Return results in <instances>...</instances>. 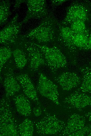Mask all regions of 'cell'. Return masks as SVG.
I'll return each instance as SVG.
<instances>
[{"label": "cell", "instance_id": "6da1fadb", "mask_svg": "<svg viewBox=\"0 0 91 136\" xmlns=\"http://www.w3.org/2000/svg\"><path fill=\"white\" fill-rule=\"evenodd\" d=\"M59 23L55 18L49 15L43 18L38 26L23 36L26 39L32 41L30 42L33 41V43H38L36 44L46 46L56 41Z\"/></svg>", "mask_w": 91, "mask_h": 136}, {"label": "cell", "instance_id": "7a4b0ae2", "mask_svg": "<svg viewBox=\"0 0 91 136\" xmlns=\"http://www.w3.org/2000/svg\"><path fill=\"white\" fill-rule=\"evenodd\" d=\"M81 20L86 23L91 21V2L88 1L75 0L66 9L64 19L60 22L68 25L72 22Z\"/></svg>", "mask_w": 91, "mask_h": 136}, {"label": "cell", "instance_id": "3957f363", "mask_svg": "<svg viewBox=\"0 0 91 136\" xmlns=\"http://www.w3.org/2000/svg\"><path fill=\"white\" fill-rule=\"evenodd\" d=\"M0 107V135H19L18 127L9 104L4 98L1 100Z\"/></svg>", "mask_w": 91, "mask_h": 136}, {"label": "cell", "instance_id": "277c9868", "mask_svg": "<svg viewBox=\"0 0 91 136\" xmlns=\"http://www.w3.org/2000/svg\"><path fill=\"white\" fill-rule=\"evenodd\" d=\"M31 42L42 53L46 65L53 71L65 67L67 61L65 55L57 47L41 45Z\"/></svg>", "mask_w": 91, "mask_h": 136}, {"label": "cell", "instance_id": "5b68a950", "mask_svg": "<svg viewBox=\"0 0 91 136\" xmlns=\"http://www.w3.org/2000/svg\"><path fill=\"white\" fill-rule=\"evenodd\" d=\"M65 124L56 116L47 115L36 124L37 133L40 135H55L61 133Z\"/></svg>", "mask_w": 91, "mask_h": 136}, {"label": "cell", "instance_id": "8992f818", "mask_svg": "<svg viewBox=\"0 0 91 136\" xmlns=\"http://www.w3.org/2000/svg\"><path fill=\"white\" fill-rule=\"evenodd\" d=\"M37 89L42 96L51 100L56 105H60L57 86L42 73L39 74Z\"/></svg>", "mask_w": 91, "mask_h": 136}, {"label": "cell", "instance_id": "52a82bcc", "mask_svg": "<svg viewBox=\"0 0 91 136\" xmlns=\"http://www.w3.org/2000/svg\"><path fill=\"white\" fill-rule=\"evenodd\" d=\"M18 15L16 14L11 20L0 32V44L5 45L13 42L20 35L22 25V22H18Z\"/></svg>", "mask_w": 91, "mask_h": 136}, {"label": "cell", "instance_id": "ba28073f", "mask_svg": "<svg viewBox=\"0 0 91 136\" xmlns=\"http://www.w3.org/2000/svg\"><path fill=\"white\" fill-rule=\"evenodd\" d=\"M27 7L26 15L22 21L23 24L26 23L33 18H45L49 15L45 0H26Z\"/></svg>", "mask_w": 91, "mask_h": 136}, {"label": "cell", "instance_id": "9c48e42d", "mask_svg": "<svg viewBox=\"0 0 91 136\" xmlns=\"http://www.w3.org/2000/svg\"><path fill=\"white\" fill-rule=\"evenodd\" d=\"M64 102L68 109L81 110L91 105V97L85 93L77 90L66 97Z\"/></svg>", "mask_w": 91, "mask_h": 136}, {"label": "cell", "instance_id": "30bf717a", "mask_svg": "<svg viewBox=\"0 0 91 136\" xmlns=\"http://www.w3.org/2000/svg\"><path fill=\"white\" fill-rule=\"evenodd\" d=\"M24 38L29 62V66L31 70H36L40 66L46 65L45 59L40 50Z\"/></svg>", "mask_w": 91, "mask_h": 136}, {"label": "cell", "instance_id": "8fae6325", "mask_svg": "<svg viewBox=\"0 0 91 136\" xmlns=\"http://www.w3.org/2000/svg\"><path fill=\"white\" fill-rule=\"evenodd\" d=\"M74 33L68 26L63 25L59 22L56 41L71 52H76L72 38Z\"/></svg>", "mask_w": 91, "mask_h": 136}, {"label": "cell", "instance_id": "7c38bea8", "mask_svg": "<svg viewBox=\"0 0 91 136\" xmlns=\"http://www.w3.org/2000/svg\"><path fill=\"white\" fill-rule=\"evenodd\" d=\"M56 80L62 89L65 91L72 90L81 82V78L77 74L69 72L62 73L58 77Z\"/></svg>", "mask_w": 91, "mask_h": 136}, {"label": "cell", "instance_id": "4fadbf2b", "mask_svg": "<svg viewBox=\"0 0 91 136\" xmlns=\"http://www.w3.org/2000/svg\"><path fill=\"white\" fill-rule=\"evenodd\" d=\"M26 97L37 104H39L37 92L28 75L22 74L15 76Z\"/></svg>", "mask_w": 91, "mask_h": 136}, {"label": "cell", "instance_id": "5bb4252c", "mask_svg": "<svg viewBox=\"0 0 91 136\" xmlns=\"http://www.w3.org/2000/svg\"><path fill=\"white\" fill-rule=\"evenodd\" d=\"M85 118L83 116L77 113L71 115L61 133V135L70 136L84 127L85 126Z\"/></svg>", "mask_w": 91, "mask_h": 136}, {"label": "cell", "instance_id": "9a60e30c", "mask_svg": "<svg viewBox=\"0 0 91 136\" xmlns=\"http://www.w3.org/2000/svg\"><path fill=\"white\" fill-rule=\"evenodd\" d=\"M13 72L12 69L10 68L5 74L4 86L7 98L14 95L19 92L21 87Z\"/></svg>", "mask_w": 91, "mask_h": 136}, {"label": "cell", "instance_id": "2e32d148", "mask_svg": "<svg viewBox=\"0 0 91 136\" xmlns=\"http://www.w3.org/2000/svg\"><path fill=\"white\" fill-rule=\"evenodd\" d=\"M14 101L18 112L25 116H30L32 109L30 103L27 98L23 94H19L14 97Z\"/></svg>", "mask_w": 91, "mask_h": 136}, {"label": "cell", "instance_id": "e0dca14e", "mask_svg": "<svg viewBox=\"0 0 91 136\" xmlns=\"http://www.w3.org/2000/svg\"><path fill=\"white\" fill-rule=\"evenodd\" d=\"M83 78L80 87L77 90L84 93H91V64L79 68Z\"/></svg>", "mask_w": 91, "mask_h": 136}, {"label": "cell", "instance_id": "ac0fdd59", "mask_svg": "<svg viewBox=\"0 0 91 136\" xmlns=\"http://www.w3.org/2000/svg\"><path fill=\"white\" fill-rule=\"evenodd\" d=\"M23 49V48L19 47V46H17L12 50V55L15 63L17 67L20 69H23L25 66L28 60L26 47L24 50Z\"/></svg>", "mask_w": 91, "mask_h": 136}, {"label": "cell", "instance_id": "d6986e66", "mask_svg": "<svg viewBox=\"0 0 91 136\" xmlns=\"http://www.w3.org/2000/svg\"><path fill=\"white\" fill-rule=\"evenodd\" d=\"M90 32L74 33L72 38L73 44L76 50H87L88 38Z\"/></svg>", "mask_w": 91, "mask_h": 136}, {"label": "cell", "instance_id": "ffe728a7", "mask_svg": "<svg viewBox=\"0 0 91 136\" xmlns=\"http://www.w3.org/2000/svg\"><path fill=\"white\" fill-rule=\"evenodd\" d=\"M19 135L21 136H31L33 135V124L28 118L25 119L18 126Z\"/></svg>", "mask_w": 91, "mask_h": 136}, {"label": "cell", "instance_id": "44dd1931", "mask_svg": "<svg viewBox=\"0 0 91 136\" xmlns=\"http://www.w3.org/2000/svg\"><path fill=\"white\" fill-rule=\"evenodd\" d=\"M10 2L9 0H2L0 3V24L1 26L6 22L11 14Z\"/></svg>", "mask_w": 91, "mask_h": 136}, {"label": "cell", "instance_id": "7402d4cb", "mask_svg": "<svg viewBox=\"0 0 91 136\" xmlns=\"http://www.w3.org/2000/svg\"><path fill=\"white\" fill-rule=\"evenodd\" d=\"M86 24L83 21L79 20L73 21L67 26H69L74 33H83L90 31Z\"/></svg>", "mask_w": 91, "mask_h": 136}, {"label": "cell", "instance_id": "603a6c76", "mask_svg": "<svg viewBox=\"0 0 91 136\" xmlns=\"http://www.w3.org/2000/svg\"><path fill=\"white\" fill-rule=\"evenodd\" d=\"M12 55V50L8 47H1L0 48V72L5 63Z\"/></svg>", "mask_w": 91, "mask_h": 136}, {"label": "cell", "instance_id": "cb8c5ba5", "mask_svg": "<svg viewBox=\"0 0 91 136\" xmlns=\"http://www.w3.org/2000/svg\"><path fill=\"white\" fill-rule=\"evenodd\" d=\"M91 131V125H87L72 134L70 136H87Z\"/></svg>", "mask_w": 91, "mask_h": 136}, {"label": "cell", "instance_id": "d4e9b609", "mask_svg": "<svg viewBox=\"0 0 91 136\" xmlns=\"http://www.w3.org/2000/svg\"><path fill=\"white\" fill-rule=\"evenodd\" d=\"M67 0H53L51 1L52 5L54 7H56L61 5Z\"/></svg>", "mask_w": 91, "mask_h": 136}, {"label": "cell", "instance_id": "484cf974", "mask_svg": "<svg viewBox=\"0 0 91 136\" xmlns=\"http://www.w3.org/2000/svg\"><path fill=\"white\" fill-rule=\"evenodd\" d=\"M33 112L34 115L36 117L39 116L42 113V111L39 107L35 108L33 109Z\"/></svg>", "mask_w": 91, "mask_h": 136}, {"label": "cell", "instance_id": "4316f807", "mask_svg": "<svg viewBox=\"0 0 91 136\" xmlns=\"http://www.w3.org/2000/svg\"><path fill=\"white\" fill-rule=\"evenodd\" d=\"M26 1V0H16L15 1V2L14 5V7L15 8L18 7L20 5V4L25 2Z\"/></svg>", "mask_w": 91, "mask_h": 136}, {"label": "cell", "instance_id": "83f0119b", "mask_svg": "<svg viewBox=\"0 0 91 136\" xmlns=\"http://www.w3.org/2000/svg\"><path fill=\"white\" fill-rule=\"evenodd\" d=\"M91 50V31L90 32L88 38L87 47V50Z\"/></svg>", "mask_w": 91, "mask_h": 136}, {"label": "cell", "instance_id": "f1b7e54d", "mask_svg": "<svg viewBox=\"0 0 91 136\" xmlns=\"http://www.w3.org/2000/svg\"><path fill=\"white\" fill-rule=\"evenodd\" d=\"M86 116L89 121L91 122V110L86 114Z\"/></svg>", "mask_w": 91, "mask_h": 136}, {"label": "cell", "instance_id": "f546056e", "mask_svg": "<svg viewBox=\"0 0 91 136\" xmlns=\"http://www.w3.org/2000/svg\"><path fill=\"white\" fill-rule=\"evenodd\" d=\"M87 136H91V131L88 134Z\"/></svg>", "mask_w": 91, "mask_h": 136}, {"label": "cell", "instance_id": "4dcf8cb0", "mask_svg": "<svg viewBox=\"0 0 91 136\" xmlns=\"http://www.w3.org/2000/svg\"><path fill=\"white\" fill-rule=\"evenodd\" d=\"M90 106V107H91V106Z\"/></svg>", "mask_w": 91, "mask_h": 136}]
</instances>
